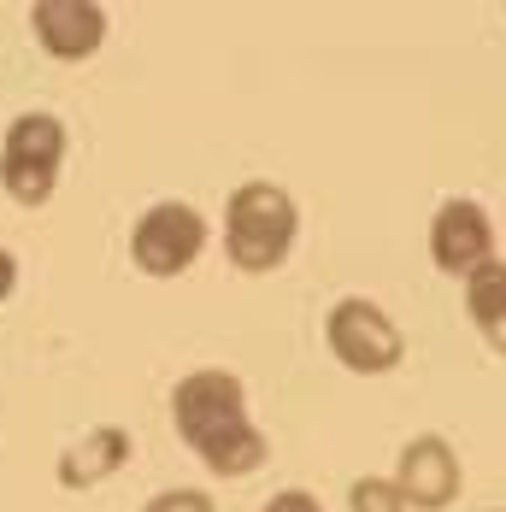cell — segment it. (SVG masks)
Here are the masks:
<instances>
[{"instance_id":"5bb4252c","label":"cell","mask_w":506,"mask_h":512,"mask_svg":"<svg viewBox=\"0 0 506 512\" xmlns=\"http://www.w3.org/2000/svg\"><path fill=\"white\" fill-rule=\"evenodd\" d=\"M12 289H18V259H12L6 248H0V301H6Z\"/></svg>"},{"instance_id":"5b68a950","label":"cell","mask_w":506,"mask_h":512,"mask_svg":"<svg viewBox=\"0 0 506 512\" xmlns=\"http://www.w3.org/2000/svg\"><path fill=\"white\" fill-rule=\"evenodd\" d=\"M206 218L189 201H153L130 230V259L148 277H183L206 254Z\"/></svg>"},{"instance_id":"6da1fadb","label":"cell","mask_w":506,"mask_h":512,"mask_svg":"<svg viewBox=\"0 0 506 512\" xmlns=\"http://www.w3.org/2000/svg\"><path fill=\"white\" fill-rule=\"evenodd\" d=\"M171 418L195 460L218 477H248L271 460V442L248 418V389L236 371H189L171 389Z\"/></svg>"},{"instance_id":"ba28073f","label":"cell","mask_w":506,"mask_h":512,"mask_svg":"<svg viewBox=\"0 0 506 512\" xmlns=\"http://www.w3.org/2000/svg\"><path fill=\"white\" fill-rule=\"evenodd\" d=\"M395 483H401L406 507L418 512H442L459 495V460L442 436H412L401 448V465H395Z\"/></svg>"},{"instance_id":"9c48e42d","label":"cell","mask_w":506,"mask_h":512,"mask_svg":"<svg viewBox=\"0 0 506 512\" xmlns=\"http://www.w3.org/2000/svg\"><path fill=\"white\" fill-rule=\"evenodd\" d=\"M130 454H136L130 430H118V424H95L89 436H77V442L59 454L53 477H59L65 489H95V483H106L112 471H124V465H130Z\"/></svg>"},{"instance_id":"3957f363","label":"cell","mask_w":506,"mask_h":512,"mask_svg":"<svg viewBox=\"0 0 506 512\" xmlns=\"http://www.w3.org/2000/svg\"><path fill=\"white\" fill-rule=\"evenodd\" d=\"M65 165V124L53 112H18L0 142V189L18 206H48Z\"/></svg>"},{"instance_id":"4fadbf2b","label":"cell","mask_w":506,"mask_h":512,"mask_svg":"<svg viewBox=\"0 0 506 512\" xmlns=\"http://www.w3.org/2000/svg\"><path fill=\"white\" fill-rule=\"evenodd\" d=\"M265 512H324V507H318L306 489H283V495H271V501H265Z\"/></svg>"},{"instance_id":"7c38bea8","label":"cell","mask_w":506,"mask_h":512,"mask_svg":"<svg viewBox=\"0 0 506 512\" xmlns=\"http://www.w3.org/2000/svg\"><path fill=\"white\" fill-rule=\"evenodd\" d=\"M142 512H218V507H212V495H201V489H159Z\"/></svg>"},{"instance_id":"30bf717a","label":"cell","mask_w":506,"mask_h":512,"mask_svg":"<svg viewBox=\"0 0 506 512\" xmlns=\"http://www.w3.org/2000/svg\"><path fill=\"white\" fill-rule=\"evenodd\" d=\"M465 312H471L477 336H483V342L506 359V259L483 265V271L465 283Z\"/></svg>"},{"instance_id":"277c9868","label":"cell","mask_w":506,"mask_h":512,"mask_svg":"<svg viewBox=\"0 0 506 512\" xmlns=\"http://www.w3.org/2000/svg\"><path fill=\"white\" fill-rule=\"evenodd\" d=\"M324 342H330V354L342 359L348 371H359V377H383V371H395L401 354H406L401 324L377 307V301H365V295H348V301L330 307Z\"/></svg>"},{"instance_id":"8992f818","label":"cell","mask_w":506,"mask_h":512,"mask_svg":"<svg viewBox=\"0 0 506 512\" xmlns=\"http://www.w3.org/2000/svg\"><path fill=\"white\" fill-rule=\"evenodd\" d=\"M430 259H436V271H448V277H477L483 265H495V224H489V212L477 201H442L436 206V218H430Z\"/></svg>"},{"instance_id":"8fae6325","label":"cell","mask_w":506,"mask_h":512,"mask_svg":"<svg viewBox=\"0 0 506 512\" xmlns=\"http://www.w3.org/2000/svg\"><path fill=\"white\" fill-rule=\"evenodd\" d=\"M348 507L354 512H406V495L395 477H359L348 489Z\"/></svg>"},{"instance_id":"7a4b0ae2","label":"cell","mask_w":506,"mask_h":512,"mask_svg":"<svg viewBox=\"0 0 506 512\" xmlns=\"http://www.w3.org/2000/svg\"><path fill=\"white\" fill-rule=\"evenodd\" d=\"M295 236H301V212H295V195L283 183H265V177L242 183L224 206V254L248 277L277 271L295 248Z\"/></svg>"},{"instance_id":"52a82bcc","label":"cell","mask_w":506,"mask_h":512,"mask_svg":"<svg viewBox=\"0 0 506 512\" xmlns=\"http://www.w3.org/2000/svg\"><path fill=\"white\" fill-rule=\"evenodd\" d=\"M30 30H36V42L53 53V59H89V53H101L106 42V6L95 0H36L30 6Z\"/></svg>"}]
</instances>
